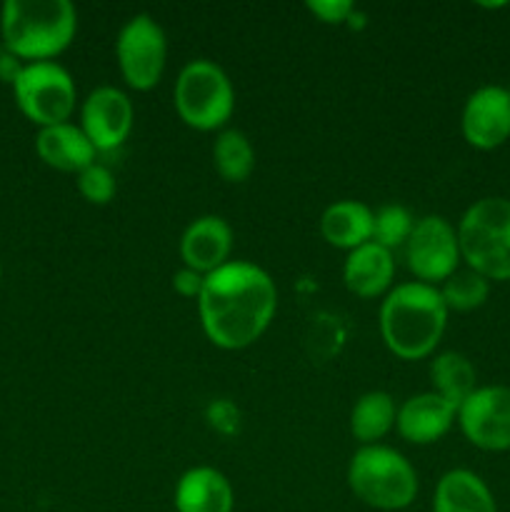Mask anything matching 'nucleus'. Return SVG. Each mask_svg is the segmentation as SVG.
<instances>
[{"label": "nucleus", "mask_w": 510, "mask_h": 512, "mask_svg": "<svg viewBox=\"0 0 510 512\" xmlns=\"http://www.w3.org/2000/svg\"><path fill=\"white\" fill-rule=\"evenodd\" d=\"M278 290L263 268L245 260H228L205 275L198 298L200 323L213 345L243 350L253 345L273 323Z\"/></svg>", "instance_id": "obj_1"}, {"label": "nucleus", "mask_w": 510, "mask_h": 512, "mask_svg": "<svg viewBox=\"0 0 510 512\" xmlns=\"http://www.w3.org/2000/svg\"><path fill=\"white\" fill-rule=\"evenodd\" d=\"M448 313L438 285L400 283L380 305V335L400 360H423L438 348Z\"/></svg>", "instance_id": "obj_2"}, {"label": "nucleus", "mask_w": 510, "mask_h": 512, "mask_svg": "<svg viewBox=\"0 0 510 512\" xmlns=\"http://www.w3.org/2000/svg\"><path fill=\"white\" fill-rule=\"evenodd\" d=\"M78 10L70 0H5L0 38L23 63L53 60L73 43Z\"/></svg>", "instance_id": "obj_3"}, {"label": "nucleus", "mask_w": 510, "mask_h": 512, "mask_svg": "<svg viewBox=\"0 0 510 512\" xmlns=\"http://www.w3.org/2000/svg\"><path fill=\"white\" fill-rule=\"evenodd\" d=\"M460 258L485 280H510V198H480L458 223Z\"/></svg>", "instance_id": "obj_4"}, {"label": "nucleus", "mask_w": 510, "mask_h": 512, "mask_svg": "<svg viewBox=\"0 0 510 512\" xmlns=\"http://www.w3.org/2000/svg\"><path fill=\"white\" fill-rule=\"evenodd\" d=\"M348 485L355 498L375 510H403L418 495V473L405 455L385 445H363L350 458Z\"/></svg>", "instance_id": "obj_5"}, {"label": "nucleus", "mask_w": 510, "mask_h": 512, "mask_svg": "<svg viewBox=\"0 0 510 512\" xmlns=\"http://www.w3.org/2000/svg\"><path fill=\"white\" fill-rule=\"evenodd\" d=\"M173 98L180 120L203 133L223 128L235 110L233 83L213 60H190L175 80Z\"/></svg>", "instance_id": "obj_6"}, {"label": "nucleus", "mask_w": 510, "mask_h": 512, "mask_svg": "<svg viewBox=\"0 0 510 512\" xmlns=\"http://www.w3.org/2000/svg\"><path fill=\"white\" fill-rule=\"evenodd\" d=\"M10 88L20 113L38 128L70 123L78 90L73 75L55 60L25 63Z\"/></svg>", "instance_id": "obj_7"}, {"label": "nucleus", "mask_w": 510, "mask_h": 512, "mask_svg": "<svg viewBox=\"0 0 510 512\" xmlns=\"http://www.w3.org/2000/svg\"><path fill=\"white\" fill-rule=\"evenodd\" d=\"M120 75L133 90H150L160 83L168 60V40L158 20L138 13L120 28L115 40Z\"/></svg>", "instance_id": "obj_8"}, {"label": "nucleus", "mask_w": 510, "mask_h": 512, "mask_svg": "<svg viewBox=\"0 0 510 512\" xmlns=\"http://www.w3.org/2000/svg\"><path fill=\"white\" fill-rule=\"evenodd\" d=\"M458 230L443 215H425L405 243V265L418 283H445L460 263Z\"/></svg>", "instance_id": "obj_9"}, {"label": "nucleus", "mask_w": 510, "mask_h": 512, "mask_svg": "<svg viewBox=\"0 0 510 512\" xmlns=\"http://www.w3.org/2000/svg\"><path fill=\"white\" fill-rule=\"evenodd\" d=\"M465 438L488 453L510 450V385H483L458 408Z\"/></svg>", "instance_id": "obj_10"}, {"label": "nucleus", "mask_w": 510, "mask_h": 512, "mask_svg": "<svg viewBox=\"0 0 510 512\" xmlns=\"http://www.w3.org/2000/svg\"><path fill=\"white\" fill-rule=\"evenodd\" d=\"M133 103L113 85H100L85 98L80 110V128L98 153L118 150L133 130Z\"/></svg>", "instance_id": "obj_11"}, {"label": "nucleus", "mask_w": 510, "mask_h": 512, "mask_svg": "<svg viewBox=\"0 0 510 512\" xmlns=\"http://www.w3.org/2000/svg\"><path fill=\"white\" fill-rule=\"evenodd\" d=\"M465 143L478 150H495L510 140V88L483 85L468 95L460 115Z\"/></svg>", "instance_id": "obj_12"}, {"label": "nucleus", "mask_w": 510, "mask_h": 512, "mask_svg": "<svg viewBox=\"0 0 510 512\" xmlns=\"http://www.w3.org/2000/svg\"><path fill=\"white\" fill-rule=\"evenodd\" d=\"M233 250V230L218 215L195 218L180 238V258L185 268L200 275L223 268Z\"/></svg>", "instance_id": "obj_13"}, {"label": "nucleus", "mask_w": 510, "mask_h": 512, "mask_svg": "<svg viewBox=\"0 0 510 512\" xmlns=\"http://www.w3.org/2000/svg\"><path fill=\"white\" fill-rule=\"evenodd\" d=\"M455 420H458V408L430 390V393L413 395L400 405L395 428L408 443L430 445L438 443L453 428Z\"/></svg>", "instance_id": "obj_14"}, {"label": "nucleus", "mask_w": 510, "mask_h": 512, "mask_svg": "<svg viewBox=\"0 0 510 512\" xmlns=\"http://www.w3.org/2000/svg\"><path fill=\"white\" fill-rule=\"evenodd\" d=\"M35 153L48 168L60 173H83L88 165L95 163L98 150L88 140L80 125L60 123L50 128H40L35 138Z\"/></svg>", "instance_id": "obj_15"}, {"label": "nucleus", "mask_w": 510, "mask_h": 512, "mask_svg": "<svg viewBox=\"0 0 510 512\" xmlns=\"http://www.w3.org/2000/svg\"><path fill=\"white\" fill-rule=\"evenodd\" d=\"M395 278V258L390 250L378 243H365L360 248L350 250L343 265L345 288L358 298H378L390 293V285Z\"/></svg>", "instance_id": "obj_16"}, {"label": "nucleus", "mask_w": 510, "mask_h": 512, "mask_svg": "<svg viewBox=\"0 0 510 512\" xmlns=\"http://www.w3.org/2000/svg\"><path fill=\"white\" fill-rule=\"evenodd\" d=\"M235 493L230 480L220 470L200 465L183 473L175 488L178 512H233Z\"/></svg>", "instance_id": "obj_17"}, {"label": "nucleus", "mask_w": 510, "mask_h": 512, "mask_svg": "<svg viewBox=\"0 0 510 512\" xmlns=\"http://www.w3.org/2000/svg\"><path fill=\"white\" fill-rule=\"evenodd\" d=\"M433 512H498V505L480 475L455 468L435 485Z\"/></svg>", "instance_id": "obj_18"}, {"label": "nucleus", "mask_w": 510, "mask_h": 512, "mask_svg": "<svg viewBox=\"0 0 510 512\" xmlns=\"http://www.w3.org/2000/svg\"><path fill=\"white\" fill-rule=\"evenodd\" d=\"M375 213L358 200H338L328 205L320 218V233L330 245L343 250H355L373 240Z\"/></svg>", "instance_id": "obj_19"}, {"label": "nucleus", "mask_w": 510, "mask_h": 512, "mask_svg": "<svg viewBox=\"0 0 510 512\" xmlns=\"http://www.w3.org/2000/svg\"><path fill=\"white\" fill-rule=\"evenodd\" d=\"M395 418H398L395 400L383 390H370L353 405L350 433L363 445H378V440H383L395 428Z\"/></svg>", "instance_id": "obj_20"}, {"label": "nucleus", "mask_w": 510, "mask_h": 512, "mask_svg": "<svg viewBox=\"0 0 510 512\" xmlns=\"http://www.w3.org/2000/svg\"><path fill=\"white\" fill-rule=\"evenodd\" d=\"M430 383L433 393L460 408L478 388V375L463 353H443L430 363Z\"/></svg>", "instance_id": "obj_21"}, {"label": "nucleus", "mask_w": 510, "mask_h": 512, "mask_svg": "<svg viewBox=\"0 0 510 512\" xmlns=\"http://www.w3.org/2000/svg\"><path fill=\"white\" fill-rule=\"evenodd\" d=\"M213 165L218 175L228 183H243L255 168V150L248 135L240 130H225L215 138Z\"/></svg>", "instance_id": "obj_22"}, {"label": "nucleus", "mask_w": 510, "mask_h": 512, "mask_svg": "<svg viewBox=\"0 0 510 512\" xmlns=\"http://www.w3.org/2000/svg\"><path fill=\"white\" fill-rule=\"evenodd\" d=\"M445 300V308L458 310V313H470L480 308L490 295V280L478 275L475 270H455L440 288Z\"/></svg>", "instance_id": "obj_23"}, {"label": "nucleus", "mask_w": 510, "mask_h": 512, "mask_svg": "<svg viewBox=\"0 0 510 512\" xmlns=\"http://www.w3.org/2000/svg\"><path fill=\"white\" fill-rule=\"evenodd\" d=\"M415 228V220L408 208L398 203L383 205L375 210V223H373V243L383 245L385 250L393 253L395 248H405L410 233Z\"/></svg>", "instance_id": "obj_24"}, {"label": "nucleus", "mask_w": 510, "mask_h": 512, "mask_svg": "<svg viewBox=\"0 0 510 512\" xmlns=\"http://www.w3.org/2000/svg\"><path fill=\"white\" fill-rule=\"evenodd\" d=\"M78 190L88 203L108 205L115 195V178L105 165L93 163L78 173Z\"/></svg>", "instance_id": "obj_25"}, {"label": "nucleus", "mask_w": 510, "mask_h": 512, "mask_svg": "<svg viewBox=\"0 0 510 512\" xmlns=\"http://www.w3.org/2000/svg\"><path fill=\"white\" fill-rule=\"evenodd\" d=\"M305 8L325 25H340L355 13V5L350 0H308Z\"/></svg>", "instance_id": "obj_26"}, {"label": "nucleus", "mask_w": 510, "mask_h": 512, "mask_svg": "<svg viewBox=\"0 0 510 512\" xmlns=\"http://www.w3.org/2000/svg\"><path fill=\"white\" fill-rule=\"evenodd\" d=\"M203 285H205V275L195 273V270L185 268V265L173 275V290L178 295H183V298L198 300L200 293H203Z\"/></svg>", "instance_id": "obj_27"}, {"label": "nucleus", "mask_w": 510, "mask_h": 512, "mask_svg": "<svg viewBox=\"0 0 510 512\" xmlns=\"http://www.w3.org/2000/svg\"><path fill=\"white\" fill-rule=\"evenodd\" d=\"M23 60L18 58V55L10 53L5 45H0V80L8 85L15 83V78L20 75V70H23Z\"/></svg>", "instance_id": "obj_28"}, {"label": "nucleus", "mask_w": 510, "mask_h": 512, "mask_svg": "<svg viewBox=\"0 0 510 512\" xmlns=\"http://www.w3.org/2000/svg\"><path fill=\"white\" fill-rule=\"evenodd\" d=\"M0 280H3V263H0Z\"/></svg>", "instance_id": "obj_29"}]
</instances>
